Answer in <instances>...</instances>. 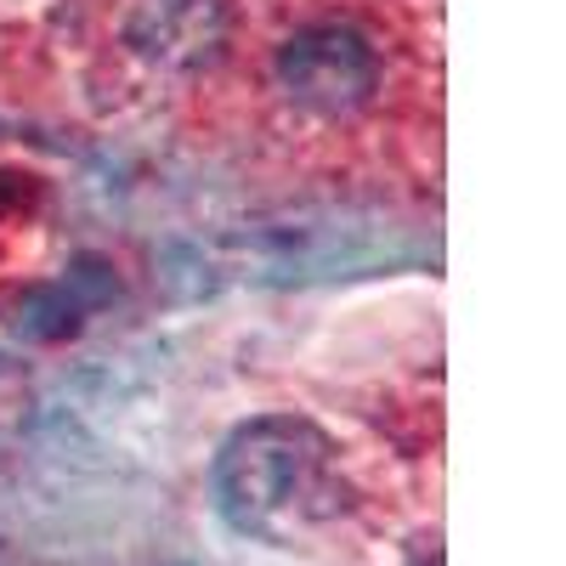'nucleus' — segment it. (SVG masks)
Wrapping results in <instances>:
<instances>
[{
    "label": "nucleus",
    "mask_w": 566,
    "mask_h": 566,
    "mask_svg": "<svg viewBox=\"0 0 566 566\" xmlns=\"http://www.w3.org/2000/svg\"><path fill=\"white\" fill-rule=\"evenodd\" d=\"M374 80H380V69H374L368 40L340 29V23L301 29L290 45H283V57H277V85H283V97H290V108L301 119L357 114L368 103Z\"/></svg>",
    "instance_id": "2"
},
{
    "label": "nucleus",
    "mask_w": 566,
    "mask_h": 566,
    "mask_svg": "<svg viewBox=\"0 0 566 566\" xmlns=\"http://www.w3.org/2000/svg\"><path fill=\"white\" fill-rule=\"evenodd\" d=\"M221 493L239 527L290 533L323 510L328 493V442L301 419H261L232 437L221 459Z\"/></svg>",
    "instance_id": "1"
}]
</instances>
